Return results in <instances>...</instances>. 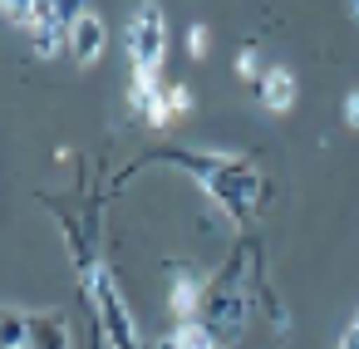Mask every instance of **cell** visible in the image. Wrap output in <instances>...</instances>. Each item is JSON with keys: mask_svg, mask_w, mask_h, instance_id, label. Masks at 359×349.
<instances>
[{"mask_svg": "<svg viewBox=\"0 0 359 349\" xmlns=\"http://www.w3.org/2000/svg\"><path fill=\"white\" fill-rule=\"evenodd\" d=\"M104 50H109V25H104V15L79 11V15L69 20V60H74V64H94V60H104Z\"/></svg>", "mask_w": 359, "mask_h": 349, "instance_id": "277c9868", "label": "cell"}, {"mask_svg": "<svg viewBox=\"0 0 359 349\" xmlns=\"http://www.w3.org/2000/svg\"><path fill=\"white\" fill-rule=\"evenodd\" d=\"M0 349H30V315L6 310V320H0Z\"/></svg>", "mask_w": 359, "mask_h": 349, "instance_id": "ba28073f", "label": "cell"}, {"mask_svg": "<svg viewBox=\"0 0 359 349\" xmlns=\"http://www.w3.org/2000/svg\"><path fill=\"white\" fill-rule=\"evenodd\" d=\"M163 50H168V15L158 6H143L133 20H128V55H133V74L153 79L158 64H163Z\"/></svg>", "mask_w": 359, "mask_h": 349, "instance_id": "3957f363", "label": "cell"}, {"mask_svg": "<svg viewBox=\"0 0 359 349\" xmlns=\"http://www.w3.org/2000/svg\"><path fill=\"white\" fill-rule=\"evenodd\" d=\"M6 20H11V25H20V30H35L40 6H35V0H6Z\"/></svg>", "mask_w": 359, "mask_h": 349, "instance_id": "9c48e42d", "label": "cell"}, {"mask_svg": "<svg viewBox=\"0 0 359 349\" xmlns=\"http://www.w3.org/2000/svg\"><path fill=\"white\" fill-rule=\"evenodd\" d=\"M241 271H246V251H236V256H231V261L207 280V290H202L197 324L217 339V349L236 344V339H241V329H246V320H251V290H246Z\"/></svg>", "mask_w": 359, "mask_h": 349, "instance_id": "6da1fadb", "label": "cell"}, {"mask_svg": "<svg viewBox=\"0 0 359 349\" xmlns=\"http://www.w3.org/2000/svg\"><path fill=\"white\" fill-rule=\"evenodd\" d=\"M256 99H261L266 109H290V104H295V74H290V69H271V74L256 84Z\"/></svg>", "mask_w": 359, "mask_h": 349, "instance_id": "8992f818", "label": "cell"}, {"mask_svg": "<svg viewBox=\"0 0 359 349\" xmlns=\"http://www.w3.org/2000/svg\"><path fill=\"white\" fill-rule=\"evenodd\" d=\"M344 114H349V123H359V94L349 99V109H344Z\"/></svg>", "mask_w": 359, "mask_h": 349, "instance_id": "8fae6325", "label": "cell"}, {"mask_svg": "<svg viewBox=\"0 0 359 349\" xmlns=\"http://www.w3.org/2000/svg\"><path fill=\"white\" fill-rule=\"evenodd\" d=\"M187 45H192V60H202V55H207V30H202V25H192Z\"/></svg>", "mask_w": 359, "mask_h": 349, "instance_id": "30bf717a", "label": "cell"}, {"mask_svg": "<svg viewBox=\"0 0 359 349\" xmlns=\"http://www.w3.org/2000/svg\"><path fill=\"white\" fill-rule=\"evenodd\" d=\"M89 300H94V320H99L109 349H143L138 324H133V315H128V305H123V295H118V285H114V275L104 266L89 271Z\"/></svg>", "mask_w": 359, "mask_h": 349, "instance_id": "7a4b0ae2", "label": "cell"}, {"mask_svg": "<svg viewBox=\"0 0 359 349\" xmlns=\"http://www.w3.org/2000/svg\"><path fill=\"white\" fill-rule=\"evenodd\" d=\"M30 349H74L69 329H65V315H55V310L30 315Z\"/></svg>", "mask_w": 359, "mask_h": 349, "instance_id": "5b68a950", "label": "cell"}, {"mask_svg": "<svg viewBox=\"0 0 359 349\" xmlns=\"http://www.w3.org/2000/svg\"><path fill=\"white\" fill-rule=\"evenodd\" d=\"M158 349H217V339H212V334H207V329L192 320V324H177V329H168Z\"/></svg>", "mask_w": 359, "mask_h": 349, "instance_id": "52a82bcc", "label": "cell"}]
</instances>
